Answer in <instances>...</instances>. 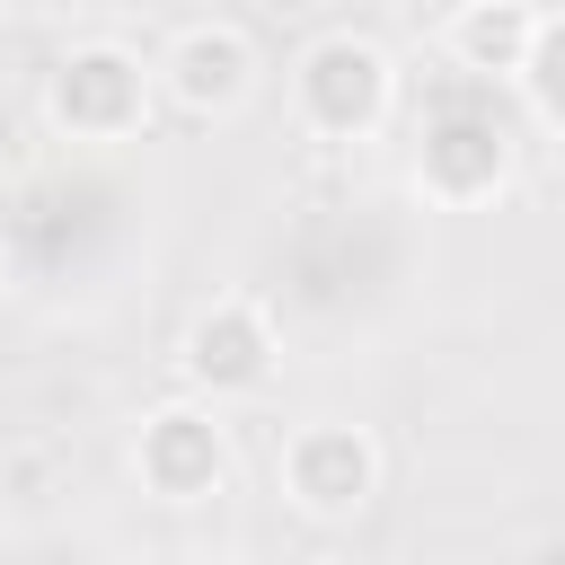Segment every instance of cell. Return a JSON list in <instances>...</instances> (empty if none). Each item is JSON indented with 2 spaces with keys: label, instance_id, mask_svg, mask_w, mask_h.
Wrapping results in <instances>:
<instances>
[{
  "label": "cell",
  "instance_id": "cell-1",
  "mask_svg": "<svg viewBox=\"0 0 565 565\" xmlns=\"http://www.w3.org/2000/svg\"><path fill=\"white\" fill-rule=\"evenodd\" d=\"M512 177V124H503V106H494V79H450V88H433V106H424V124H415V185L433 194V203H450V212H468V203H486L494 185Z\"/></svg>",
  "mask_w": 565,
  "mask_h": 565
},
{
  "label": "cell",
  "instance_id": "cell-2",
  "mask_svg": "<svg viewBox=\"0 0 565 565\" xmlns=\"http://www.w3.org/2000/svg\"><path fill=\"white\" fill-rule=\"evenodd\" d=\"M388 106H397V62L371 35L327 26V35L300 44V62H291V115L318 141H371L388 124Z\"/></svg>",
  "mask_w": 565,
  "mask_h": 565
},
{
  "label": "cell",
  "instance_id": "cell-3",
  "mask_svg": "<svg viewBox=\"0 0 565 565\" xmlns=\"http://www.w3.org/2000/svg\"><path fill=\"white\" fill-rule=\"evenodd\" d=\"M150 71H159V62L124 53V44H79V53H62L53 79H44L53 132H71V141H124V132H141V115H150Z\"/></svg>",
  "mask_w": 565,
  "mask_h": 565
},
{
  "label": "cell",
  "instance_id": "cell-4",
  "mask_svg": "<svg viewBox=\"0 0 565 565\" xmlns=\"http://www.w3.org/2000/svg\"><path fill=\"white\" fill-rule=\"evenodd\" d=\"M274 477H282V503L291 512H309V521H353L371 494H380V441L362 433V424H300L291 441H282V459H274Z\"/></svg>",
  "mask_w": 565,
  "mask_h": 565
},
{
  "label": "cell",
  "instance_id": "cell-5",
  "mask_svg": "<svg viewBox=\"0 0 565 565\" xmlns=\"http://www.w3.org/2000/svg\"><path fill=\"white\" fill-rule=\"evenodd\" d=\"M132 477L159 494V503H212L221 486H230V433H221V415L212 406H159V415H141V433H132Z\"/></svg>",
  "mask_w": 565,
  "mask_h": 565
},
{
  "label": "cell",
  "instance_id": "cell-6",
  "mask_svg": "<svg viewBox=\"0 0 565 565\" xmlns=\"http://www.w3.org/2000/svg\"><path fill=\"white\" fill-rule=\"evenodd\" d=\"M177 362H185V380L221 406V397H256V388L274 380L282 344H274V318H265L256 300H238V291H230V300L194 309V327H185Z\"/></svg>",
  "mask_w": 565,
  "mask_h": 565
},
{
  "label": "cell",
  "instance_id": "cell-7",
  "mask_svg": "<svg viewBox=\"0 0 565 565\" xmlns=\"http://www.w3.org/2000/svg\"><path fill=\"white\" fill-rule=\"evenodd\" d=\"M256 44H247V26H230V18H203V26H185L168 53H159V88L185 106V115H230V106H247V88H256Z\"/></svg>",
  "mask_w": 565,
  "mask_h": 565
},
{
  "label": "cell",
  "instance_id": "cell-8",
  "mask_svg": "<svg viewBox=\"0 0 565 565\" xmlns=\"http://www.w3.org/2000/svg\"><path fill=\"white\" fill-rule=\"evenodd\" d=\"M530 44H539V9L530 0H468L459 18H450V62L468 71V79H521L530 71Z\"/></svg>",
  "mask_w": 565,
  "mask_h": 565
},
{
  "label": "cell",
  "instance_id": "cell-9",
  "mask_svg": "<svg viewBox=\"0 0 565 565\" xmlns=\"http://www.w3.org/2000/svg\"><path fill=\"white\" fill-rule=\"evenodd\" d=\"M530 106L565 132V18H539V44H530V71H521Z\"/></svg>",
  "mask_w": 565,
  "mask_h": 565
}]
</instances>
